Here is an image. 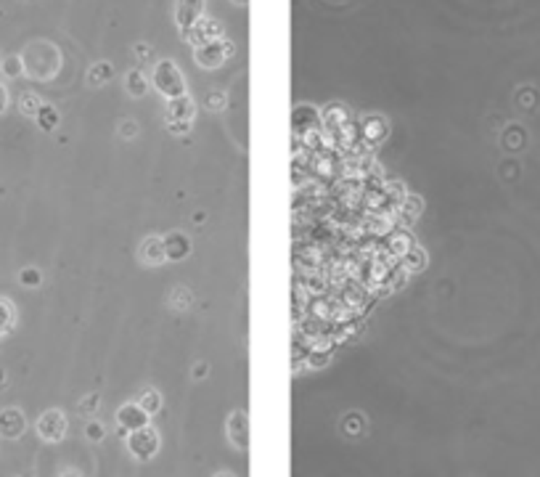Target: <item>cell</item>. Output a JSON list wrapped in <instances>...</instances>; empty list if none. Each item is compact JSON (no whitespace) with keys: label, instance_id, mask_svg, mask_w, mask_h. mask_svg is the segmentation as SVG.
Listing matches in <instances>:
<instances>
[{"label":"cell","instance_id":"8992f818","mask_svg":"<svg viewBox=\"0 0 540 477\" xmlns=\"http://www.w3.org/2000/svg\"><path fill=\"white\" fill-rule=\"evenodd\" d=\"M27 429V417L24 411L16 409V406H9V409L0 411V438L6 440H19Z\"/></svg>","mask_w":540,"mask_h":477},{"label":"cell","instance_id":"277c9868","mask_svg":"<svg viewBox=\"0 0 540 477\" xmlns=\"http://www.w3.org/2000/svg\"><path fill=\"white\" fill-rule=\"evenodd\" d=\"M38 435L45 443H61L67 435V417L61 409H48L38 419Z\"/></svg>","mask_w":540,"mask_h":477},{"label":"cell","instance_id":"e0dca14e","mask_svg":"<svg viewBox=\"0 0 540 477\" xmlns=\"http://www.w3.org/2000/svg\"><path fill=\"white\" fill-rule=\"evenodd\" d=\"M146 88H148V82H146L144 72H138V69H133V72L127 75V90H130L133 96H144Z\"/></svg>","mask_w":540,"mask_h":477},{"label":"cell","instance_id":"83f0119b","mask_svg":"<svg viewBox=\"0 0 540 477\" xmlns=\"http://www.w3.org/2000/svg\"><path fill=\"white\" fill-rule=\"evenodd\" d=\"M236 3H247V0H236Z\"/></svg>","mask_w":540,"mask_h":477},{"label":"cell","instance_id":"44dd1931","mask_svg":"<svg viewBox=\"0 0 540 477\" xmlns=\"http://www.w3.org/2000/svg\"><path fill=\"white\" fill-rule=\"evenodd\" d=\"M19 107H21V112H24V114L35 117V114L40 112V107H43V101H40L35 93H24V96H21V101H19Z\"/></svg>","mask_w":540,"mask_h":477},{"label":"cell","instance_id":"cb8c5ba5","mask_svg":"<svg viewBox=\"0 0 540 477\" xmlns=\"http://www.w3.org/2000/svg\"><path fill=\"white\" fill-rule=\"evenodd\" d=\"M6 109H9V88L0 82V114H3Z\"/></svg>","mask_w":540,"mask_h":477},{"label":"cell","instance_id":"4fadbf2b","mask_svg":"<svg viewBox=\"0 0 540 477\" xmlns=\"http://www.w3.org/2000/svg\"><path fill=\"white\" fill-rule=\"evenodd\" d=\"M16 321H19L16 305L9 297H0V337H6V334L16 329Z\"/></svg>","mask_w":540,"mask_h":477},{"label":"cell","instance_id":"d6986e66","mask_svg":"<svg viewBox=\"0 0 540 477\" xmlns=\"http://www.w3.org/2000/svg\"><path fill=\"white\" fill-rule=\"evenodd\" d=\"M3 75H6V77H19V75H24V61H21V56H6V59H3Z\"/></svg>","mask_w":540,"mask_h":477},{"label":"cell","instance_id":"ac0fdd59","mask_svg":"<svg viewBox=\"0 0 540 477\" xmlns=\"http://www.w3.org/2000/svg\"><path fill=\"white\" fill-rule=\"evenodd\" d=\"M19 284L21 286H27V289H35L43 284V273L38 268H21L19 271Z\"/></svg>","mask_w":540,"mask_h":477},{"label":"cell","instance_id":"7c38bea8","mask_svg":"<svg viewBox=\"0 0 540 477\" xmlns=\"http://www.w3.org/2000/svg\"><path fill=\"white\" fill-rule=\"evenodd\" d=\"M188 38L196 43V45H202V43H210V40H215L217 35H220V30H217V21H212V19H199L196 24H193L191 30L185 32Z\"/></svg>","mask_w":540,"mask_h":477},{"label":"cell","instance_id":"484cf974","mask_svg":"<svg viewBox=\"0 0 540 477\" xmlns=\"http://www.w3.org/2000/svg\"><path fill=\"white\" fill-rule=\"evenodd\" d=\"M58 477H80L77 472H64V475H58Z\"/></svg>","mask_w":540,"mask_h":477},{"label":"cell","instance_id":"30bf717a","mask_svg":"<svg viewBox=\"0 0 540 477\" xmlns=\"http://www.w3.org/2000/svg\"><path fill=\"white\" fill-rule=\"evenodd\" d=\"M202 11H204V0H178L175 19L183 27V32H188L196 21L202 19Z\"/></svg>","mask_w":540,"mask_h":477},{"label":"cell","instance_id":"5b68a950","mask_svg":"<svg viewBox=\"0 0 540 477\" xmlns=\"http://www.w3.org/2000/svg\"><path fill=\"white\" fill-rule=\"evenodd\" d=\"M233 53V45L231 43H222V40H210V43H202V45H196V53H193V59L196 64L204 69H212V67H220L222 61L228 59Z\"/></svg>","mask_w":540,"mask_h":477},{"label":"cell","instance_id":"7402d4cb","mask_svg":"<svg viewBox=\"0 0 540 477\" xmlns=\"http://www.w3.org/2000/svg\"><path fill=\"white\" fill-rule=\"evenodd\" d=\"M85 438L90 440V443H101V440L107 438V427H104L101 422H87Z\"/></svg>","mask_w":540,"mask_h":477},{"label":"cell","instance_id":"9a60e30c","mask_svg":"<svg viewBox=\"0 0 540 477\" xmlns=\"http://www.w3.org/2000/svg\"><path fill=\"white\" fill-rule=\"evenodd\" d=\"M138 406H141V409H144L146 414H148V417H154L156 411L162 409V395H159V392H156L154 387H151V390H144V395L138 398Z\"/></svg>","mask_w":540,"mask_h":477},{"label":"cell","instance_id":"603a6c76","mask_svg":"<svg viewBox=\"0 0 540 477\" xmlns=\"http://www.w3.org/2000/svg\"><path fill=\"white\" fill-rule=\"evenodd\" d=\"M98 403H101V398H98V395H90V398H85L82 403H80V411H85V414H93Z\"/></svg>","mask_w":540,"mask_h":477},{"label":"cell","instance_id":"6da1fadb","mask_svg":"<svg viewBox=\"0 0 540 477\" xmlns=\"http://www.w3.org/2000/svg\"><path fill=\"white\" fill-rule=\"evenodd\" d=\"M21 61H24V72L32 80H50L61 69V53L56 45H50L45 40L29 43L21 53Z\"/></svg>","mask_w":540,"mask_h":477},{"label":"cell","instance_id":"d4e9b609","mask_svg":"<svg viewBox=\"0 0 540 477\" xmlns=\"http://www.w3.org/2000/svg\"><path fill=\"white\" fill-rule=\"evenodd\" d=\"M135 56H138V59H151V48L141 43V45H135Z\"/></svg>","mask_w":540,"mask_h":477},{"label":"cell","instance_id":"2e32d148","mask_svg":"<svg viewBox=\"0 0 540 477\" xmlns=\"http://www.w3.org/2000/svg\"><path fill=\"white\" fill-rule=\"evenodd\" d=\"M35 119H38V125L43 127L45 133H50V130L58 125V112L53 107H45V104H43V107H40V112L35 114Z\"/></svg>","mask_w":540,"mask_h":477},{"label":"cell","instance_id":"3957f363","mask_svg":"<svg viewBox=\"0 0 540 477\" xmlns=\"http://www.w3.org/2000/svg\"><path fill=\"white\" fill-rule=\"evenodd\" d=\"M127 451L138 461H151L159 454V435H156V429L146 424L141 429L127 432Z\"/></svg>","mask_w":540,"mask_h":477},{"label":"cell","instance_id":"ffe728a7","mask_svg":"<svg viewBox=\"0 0 540 477\" xmlns=\"http://www.w3.org/2000/svg\"><path fill=\"white\" fill-rule=\"evenodd\" d=\"M114 72H112V64L109 61H101V64H96V67L90 69V85H98V82H107L109 77H112Z\"/></svg>","mask_w":540,"mask_h":477},{"label":"cell","instance_id":"52a82bcc","mask_svg":"<svg viewBox=\"0 0 540 477\" xmlns=\"http://www.w3.org/2000/svg\"><path fill=\"white\" fill-rule=\"evenodd\" d=\"M117 427L119 432H133V429H141L148 424V414H146L138 403H125L122 409H117Z\"/></svg>","mask_w":540,"mask_h":477},{"label":"cell","instance_id":"7a4b0ae2","mask_svg":"<svg viewBox=\"0 0 540 477\" xmlns=\"http://www.w3.org/2000/svg\"><path fill=\"white\" fill-rule=\"evenodd\" d=\"M154 85L156 90L162 93L167 101L170 98H180L185 96V80L180 75V69L175 67V61H159L154 69Z\"/></svg>","mask_w":540,"mask_h":477},{"label":"cell","instance_id":"5bb4252c","mask_svg":"<svg viewBox=\"0 0 540 477\" xmlns=\"http://www.w3.org/2000/svg\"><path fill=\"white\" fill-rule=\"evenodd\" d=\"M164 252H167V260H180V257H185V254L191 252V244H188L185 236L173 234L164 239Z\"/></svg>","mask_w":540,"mask_h":477},{"label":"cell","instance_id":"ba28073f","mask_svg":"<svg viewBox=\"0 0 540 477\" xmlns=\"http://www.w3.org/2000/svg\"><path fill=\"white\" fill-rule=\"evenodd\" d=\"M193 114H196V107H193L191 96L170 98L167 101V125H188Z\"/></svg>","mask_w":540,"mask_h":477},{"label":"cell","instance_id":"8fae6325","mask_svg":"<svg viewBox=\"0 0 540 477\" xmlns=\"http://www.w3.org/2000/svg\"><path fill=\"white\" fill-rule=\"evenodd\" d=\"M141 257H144V263H148V265L164 263V260H167L164 239H159V236H148V239L141 244Z\"/></svg>","mask_w":540,"mask_h":477},{"label":"cell","instance_id":"9c48e42d","mask_svg":"<svg viewBox=\"0 0 540 477\" xmlns=\"http://www.w3.org/2000/svg\"><path fill=\"white\" fill-rule=\"evenodd\" d=\"M228 440H231L239 451H247V446H249V419H247L244 411H236V414L228 419Z\"/></svg>","mask_w":540,"mask_h":477},{"label":"cell","instance_id":"4316f807","mask_svg":"<svg viewBox=\"0 0 540 477\" xmlns=\"http://www.w3.org/2000/svg\"><path fill=\"white\" fill-rule=\"evenodd\" d=\"M215 477H233L231 472H220V475H215Z\"/></svg>","mask_w":540,"mask_h":477}]
</instances>
